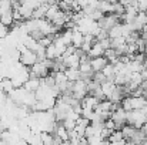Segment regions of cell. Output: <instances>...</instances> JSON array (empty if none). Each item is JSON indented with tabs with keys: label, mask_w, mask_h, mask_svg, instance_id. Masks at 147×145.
I'll return each instance as SVG.
<instances>
[{
	"label": "cell",
	"mask_w": 147,
	"mask_h": 145,
	"mask_svg": "<svg viewBox=\"0 0 147 145\" xmlns=\"http://www.w3.org/2000/svg\"><path fill=\"white\" fill-rule=\"evenodd\" d=\"M83 41H84V34L77 29V27H73V36H71V46H74L76 48H82L83 46Z\"/></svg>",
	"instance_id": "8"
},
{
	"label": "cell",
	"mask_w": 147,
	"mask_h": 145,
	"mask_svg": "<svg viewBox=\"0 0 147 145\" xmlns=\"http://www.w3.org/2000/svg\"><path fill=\"white\" fill-rule=\"evenodd\" d=\"M40 86H42V78H39V77H29L23 87L26 90L32 91V93H36L40 88Z\"/></svg>",
	"instance_id": "7"
},
{
	"label": "cell",
	"mask_w": 147,
	"mask_h": 145,
	"mask_svg": "<svg viewBox=\"0 0 147 145\" xmlns=\"http://www.w3.org/2000/svg\"><path fill=\"white\" fill-rule=\"evenodd\" d=\"M0 21L4 24V26H7V27H10V26H13L14 24V16H13V11H9V13H4L3 16H0Z\"/></svg>",
	"instance_id": "19"
},
{
	"label": "cell",
	"mask_w": 147,
	"mask_h": 145,
	"mask_svg": "<svg viewBox=\"0 0 147 145\" xmlns=\"http://www.w3.org/2000/svg\"><path fill=\"white\" fill-rule=\"evenodd\" d=\"M60 55H59V53H57V50L54 47V44L51 43L49 44L47 47H46V58H50V60H56V58H59Z\"/></svg>",
	"instance_id": "22"
},
{
	"label": "cell",
	"mask_w": 147,
	"mask_h": 145,
	"mask_svg": "<svg viewBox=\"0 0 147 145\" xmlns=\"http://www.w3.org/2000/svg\"><path fill=\"white\" fill-rule=\"evenodd\" d=\"M90 63H92V67H93V71L97 73V71H103V68L109 64V60L106 55H98V57H93L90 58Z\"/></svg>",
	"instance_id": "5"
},
{
	"label": "cell",
	"mask_w": 147,
	"mask_h": 145,
	"mask_svg": "<svg viewBox=\"0 0 147 145\" xmlns=\"http://www.w3.org/2000/svg\"><path fill=\"white\" fill-rule=\"evenodd\" d=\"M97 9L100 11H103L104 14L113 13V11H114V3H110V1H106V0H98Z\"/></svg>",
	"instance_id": "15"
},
{
	"label": "cell",
	"mask_w": 147,
	"mask_h": 145,
	"mask_svg": "<svg viewBox=\"0 0 147 145\" xmlns=\"http://www.w3.org/2000/svg\"><path fill=\"white\" fill-rule=\"evenodd\" d=\"M13 11V1L11 0H0V16L4 13Z\"/></svg>",
	"instance_id": "20"
},
{
	"label": "cell",
	"mask_w": 147,
	"mask_h": 145,
	"mask_svg": "<svg viewBox=\"0 0 147 145\" xmlns=\"http://www.w3.org/2000/svg\"><path fill=\"white\" fill-rule=\"evenodd\" d=\"M59 36H60V39H61V40H63V41H64L67 46H71V36H73V29H69V27H67V29H66V30H64L61 34H59Z\"/></svg>",
	"instance_id": "21"
},
{
	"label": "cell",
	"mask_w": 147,
	"mask_h": 145,
	"mask_svg": "<svg viewBox=\"0 0 147 145\" xmlns=\"http://www.w3.org/2000/svg\"><path fill=\"white\" fill-rule=\"evenodd\" d=\"M103 74L106 76L107 80H113V81H114V77H116V68H114V64H113V63H109V64L103 68Z\"/></svg>",
	"instance_id": "18"
},
{
	"label": "cell",
	"mask_w": 147,
	"mask_h": 145,
	"mask_svg": "<svg viewBox=\"0 0 147 145\" xmlns=\"http://www.w3.org/2000/svg\"><path fill=\"white\" fill-rule=\"evenodd\" d=\"M139 131V128H136L134 125H131V124H124L123 127H121V132H123V135H124V138L127 140V142L136 135V132Z\"/></svg>",
	"instance_id": "11"
},
{
	"label": "cell",
	"mask_w": 147,
	"mask_h": 145,
	"mask_svg": "<svg viewBox=\"0 0 147 145\" xmlns=\"http://www.w3.org/2000/svg\"><path fill=\"white\" fill-rule=\"evenodd\" d=\"M119 20H120V16L119 14H116V13H107V14H104L98 20V26L101 29H104V30H110L113 26H116L117 23H120Z\"/></svg>",
	"instance_id": "3"
},
{
	"label": "cell",
	"mask_w": 147,
	"mask_h": 145,
	"mask_svg": "<svg viewBox=\"0 0 147 145\" xmlns=\"http://www.w3.org/2000/svg\"><path fill=\"white\" fill-rule=\"evenodd\" d=\"M107 142H109V144H127V140L124 138L121 130H114V131L109 135Z\"/></svg>",
	"instance_id": "6"
},
{
	"label": "cell",
	"mask_w": 147,
	"mask_h": 145,
	"mask_svg": "<svg viewBox=\"0 0 147 145\" xmlns=\"http://www.w3.org/2000/svg\"><path fill=\"white\" fill-rule=\"evenodd\" d=\"M98 102H100V98H97L93 94H89V96H86L82 100V107H89V108H94L96 110Z\"/></svg>",
	"instance_id": "12"
},
{
	"label": "cell",
	"mask_w": 147,
	"mask_h": 145,
	"mask_svg": "<svg viewBox=\"0 0 147 145\" xmlns=\"http://www.w3.org/2000/svg\"><path fill=\"white\" fill-rule=\"evenodd\" d=\"M106 1H110V3H116V1H119V0H106Z\"/></svg>",
	"instance_id": "24"
},
{
	"label": "cell",
	"mask_w": 147,
	"mask_h": 145,
	"mask_svg": "<svg viewBox=\"0 0 147 145\" xmlns=\"http://www.w3.org/2000/svg\"><path fill=\"white\" fill-rule=\"evenodd\" d=\"M51 65H53V60H50V58H45V60H42V61L34 63V64L30 67V77L43 78V77L49 76L50 70H51Z\"/></svg>",
	"instance_id": "1"
},
{
	"label": "cell",
	"mask_w": 147,
	"mask_h": 145,
	"mask_svg": "<svg viewBox=\"0 0 147 145\" xmlns=\"http://www.w3.org/2000/svg\"><path fill=\"white\" fill-rule=\"evenodd\" d=\"M104 53H106V48L104 46L100 43V41H94L93 43V46L90 48V51L87 53V55L90 57V58H93V57H98V55H104Z\"/></svg>",
	"instance_id": "10"
},
{
	"label": "cell",
	"mask_w": 147,
	"mask_h": 145,
	"mask_svg": "<svg viewBox=\"0 0 147 145\" xmlns=\"http://www.w3.org/2000/svg\"><path fill=\"white\" fill-rule=\"evenodd\" d=\"M19 11H20V14H22V17H23V20H29V19H32L33 17V11H34V7L33 6H30L29 3H22L19 7Z\"/></svg>",
	"instance_id": "9"
},
{
	"label": "cell",
	"mask_w": 147,
	"mask_h": 145,
	"mask_svg": "<svg viewBox=\"0 0 147 145\" xmlns=\"http://www.w3.org/2000/svg\"><path fill=\"white\" fill-rule=\"evenodd\" d=\"M50 4L47 3H42L40 6H37L33 11V19H42V17H46V13H47V9H49Z\"/></svg>",
	"instance_id": "16"
},
{
	"label": "cell",
	"mask_w": 147,
	"mask_h": 145,
	"mask_svg": "<svg viewBox=\"0 0 147 145\" xmlns=\"http://www.w3.org/2000/svg\"><path fill=\"white\" fill-rule=\"evenodd\" d=\"M76 122H77L76 120L69 118V117H67V118H64V120L61 121V124H63V125H64V127H66L69 131H71V130H74V128H76Z\"/></svg>",
	"instance_id": "23"
},
{
	"label": "cell",
	"mask_w": 147,
	"mask_h": 145,
	"mask_svg": "<svg viewBox=\"0 0 147 145\" xmlns=\"http://www.w3.org/2000/svg\"><path fill=\"white\" fill-rule=\"evenodd\" d=\"M0 88L4 91V93H10V91H13L14 90V84H13V81H11V78L10 77H4V78H1L0 80Z\"/></svg>",
	"instance_id": "17"
},
{
	"label": "cell",
	"mask_w": 147,
	"mask_h": 145,
	"mask_svg": "<svg viewBox=\"0 0 147 145\" xmlns=\"http://www.w3.org/2000/svg\"><path fill=\"white\" fill-rule=\"evenodd\" d=\"M71 94L76 97L77 100H83L84 97L89 94L87 81H86V80H83V78H80V80L74 81V83H73V91H71Z\"/></svg>",
	"instance_id": "2"
},
{
	"label": "cell",
	"mask_w": 147,
	"mask_h": 145,
	"mask_svg": "<svg viewBox=\"0 0 147 145\" xmlns=\"http://www.w3.org/2000/svg\"><path fill=\"white\" fill-rule=\"evenodd\" d=\"M114 88H116V83L113 80H106V81L101 83V90H103V94H104L106 98H109V97L111 96V93L114 91Z\"/></svg>",
	"instance_id": "13"
},
{
	"label": "cell",
	"mask_w": 147,
	"mask_h": 145,
	"mask_svg": "<svg viewBox=\"0 0 147 145\" xmlns=\"http://www.w3.org/2000/svg\"><path fill=\"white\" fill-rule=\"evenodd\" d=\"M110 117L114 120V122L117 125V130H121V127L124 124H127V111L123 107H117L116 110H113Z\"/></svg>",
	"instance_id": "4"
},
{
	"label": "cell",
	"mask_w": 147,
	"mask_h": 145,
	"mask_svg": "<svg viewBox=\"0 0 147 145\" xmlns=\"http://www.w3.org/2000/svg\"><path fill=\"white\" fill-rule=\"evenodd\" d=\"M64 73H66V76H67V78H69L70 81H77V80L82 78V71H80L79 68L67 67V68L64 70Z\"/></svg>",
	"instance_id": "14"
}]
</instances>
